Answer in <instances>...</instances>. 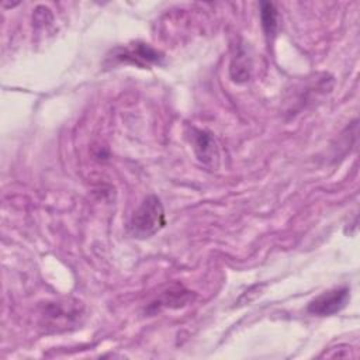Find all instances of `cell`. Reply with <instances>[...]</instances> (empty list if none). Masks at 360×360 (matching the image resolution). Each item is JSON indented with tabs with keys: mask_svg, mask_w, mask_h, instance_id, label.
Wrapping results in <instances>:
<instances>
[{
	"mask_svg": "<svg viewBox=\"0 0 360 360\" xmlns=\"http://www.w3.org/2000/svg\"><path fill=\"white\" fill-rule=\"evenodd\" d=\"M166 224L165 210L156 195H148L134 212L128 231L134 238H149L160 231Z\"/></svg>",
	"mask_w": 360,
	"mask_h": 360,
	"instance_id": "6da1fadb",
	"label": "cell"
},
{
	"mask_svg": "<svg viewBox=\"0 0 360 360\" xmlns=\"http://www.w3.org/2000/svg\"><path fill=\"white\" fill-rule=\"evenodd\" d=\"M350 300V290L345 287H336L332 290H328L322 292L321 295L315 297L309 304H308V312L319 316H326V315H333L339 311H342L346 304Z\"/></svg>",
	"mask_w": 360,
	"mask_h": 360,
	"instance_id": "7a4b0ae2",
	"label": "cell"
},
{
	"mask_svg": "<svg viewBox=\"0 0 360 360\" xmlns=\"http://www.w3.org/2000/svg\"><path fill=\"white\" fill-rule=\"evenodd\" d=\"M121 60H131L132 63L136 65H143V63H153L159 62L162 58L160 53L149 46L148 44H135L132 48H127L122 52L115 55Z\"/></svg>",
	"mask_w": 360,
	"mask_h": 360,
	"instance_id": "3957f363",
	"label": "cell"
},
{
	"mask_svg": "<svg viewBox=\"0 0 360 360\" xmlns=\"http://www.w3.org/2000/svg\"><path fill=\"white\" fill-rule=\"evenodd\" d=\"M260 18H262V27L267 38L274 37L277 25H278V14L273 3H262L260 4Z\"/></svg>",
	"mask_w": 360,
	"mask_h": 360,
	"instance_id": "277c9868",
	"label": "cell"
},
{
	"mask_svg": "<svg viewBox=\"0 0 360 360\" xmlns=\"http://www.w3.org/2000/svg\"><path fill=\"white\" fill-rule=\"evenodd\" d=\"M195 150L200 156V159H211L214 153V142L210 135H207L202 131H197L195 134Z\"/></svg>",
	"mask_w": 360,
	"mask_h": 360,
	"instance_id": "5b68a950",
	"label": "cell"
}]
</instances>
